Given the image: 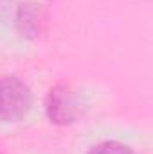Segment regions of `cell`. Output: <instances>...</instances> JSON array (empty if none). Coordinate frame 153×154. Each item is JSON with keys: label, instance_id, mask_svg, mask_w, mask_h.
<instances>
[{"label": "cell", "instance_id": "cell-2", "mask_svg": "<svg viewBox=\"0 0 153 154\" xmlns=\"http://www.w3.org/2000/svg\"><path fill=\"white\" fill-rule=\"evenodd\" d=\"M45 108H47L49 118L54 124H61V125L76 122L77 116L81 115L79 97L67 84H60L49 91Z\"/></svg>", "mask_w": 153, "mask_h": 154}, {"label": "cell", "instance_id": "cell-1", "mask_svg": "<svg viewBox=\"0 0 153 154\" xmlns=\"http://www.w3.org/2000/svg\"><path fill=\"white\" fill-rule=\"evenodd\" d=\"M31 91L16 77L0 79V120L15 122L29 111Z\"/></svg>", "mask_w": 153, "mask_h": 154}, {"label": "cell", "instance_id": "cell-3", "mask_svg": "<svg viewBox=\"0 0 153 154\" xmlns=\"http://www.w3.org/2000/svg\"><path fill=\"white\" fill-rule=\"evenodd\" d=\"M90 154H133V152L124 143H119V142H103V143L96 145L90 151Z\"/></svg>", "mask_w": 153, "mask_h": 154}]
</instances>
